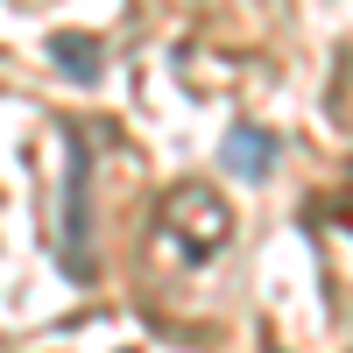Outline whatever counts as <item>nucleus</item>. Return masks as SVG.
Here are the masks:
<instances>
[{
	"label": "nucleus",
	"mask_w": 353,
	"mask_h": 353,
	"mask_svg": "<svg viewBox=\"0 0 353 353\" xmlns=\"http://www.w3.org/2000/svg\"><path fill=\"white\" fill-rule=\"evenodd\" d=\"M50 64L64 71L71 85H92L106 64H99V43L92 36H78V28H64V36H50Z\"/></svg>",
	"instance_id": "20e7f679"
},
{
	"label": "nucleus",
	"mask_w": 353,
	"mask_h": 353,
	"mask_svg": "<svg viewBox=\"0 0 353 353\" xmlns=\"http://www.w3.org/2000/svg\"><path fill=\"white\" fill-rule=\"evenodd\" d=\"M57 149H64V205H57V261H64L71 283H92V163H85L78 134L64 128L57 134Z\"/></svg>",
	"instance_id": "f03ea898"
},
{
	"label": "nucleus",
	"mask_w": 353,
	"mask_h": 353,
	"mask_svg": "<svg viewBox=\"0 0 353 353\" xmlns=\"http://www.w3.org/2000/svg\"><path fill=\"white\" fill-rule=\"evenodd\" d=\"M219 156H226V170L241 176V184H261V176L276 170L283 141H276L269 128H254V121H233V128H226V141H219Z\"/></svg>",
	"instance_id": "7ed1b4c3"
},
{
	"label": "nucleus",
	"mask_w": 353,
	"mask_h": 353,
	"mask_svg": "<svg viewBox=\"0 0 353 353\" xmlns=\"http://www.w3.org/2000/svg\"><path fill=\"white\" fill-rule=\"evenodd\" d=\"M163 233H170V248L184 261H212L233 241V212H226V198L205 184V176H184V184L163 198Z\"/></svg>",
	"instance_id": "f257e3e1"
}]
</instances>
